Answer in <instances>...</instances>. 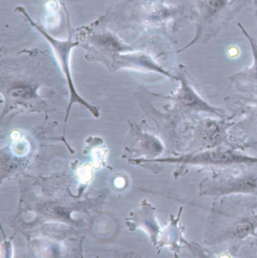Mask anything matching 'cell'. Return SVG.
Instances as JSON below:
<instances>
[{"mask_svg": "<svg viewBox=\"0 0 257 258\" xmlns=\"http://www.w3.org/2000/svg\"><path fill=\"white\" fill-rule=\"evenodd\" d=\"M30 22L32 23L33 26L37 29L40 33L46 38L47 40L51 43L52 46L53 47L54 51L56 53L57 57L58 58L60 61V64H61V67H62L63 71L65 73L66 77H67V81H68L69 88H70V93H71V100H70V105H69L68 112H67V115H68L69 111L70 110V107L73 105V103L78 102L80 104H82L84 106L86 107L94 117H97L99 116L98 110L95 108V107L92 106V105H89L86 101L81 98L77 93H76V90L74 88V85H73V81L71 79V75H70V67H69V57H70V51H71L72 48L75 46V44L72 43L70 40L69 41H58L54 38L51 37L49 35L47 34L45 31L40 28L39 26L35 24L31 19H30Z\"/></svg>", "mask_w": 257, "mask_h": 258, "instance_id": "2", "label": "cell"}, {"mask_svg": "<svg viewBox=\"0 0 257 258\" xmlns=\"http://www.w3.org/2000/svg\"><path fill=\"white\" fill-rule=\"evenodd\" d=\"M225 2H226V0H210L209 6L211 9L217 10V9L223 7V5L225 4Z\"/></svg>", "mask_w": 257, "mask_h": 258, "instance_id": "8", "label": "cell"}, {"mask_svg": "<svg viewBox=\"0 0 257 258\" xmlns=\"http://www.w3.org/2000/svg\"><path fill=\"white\" fill-rule=\"evenodd\" d=\"M257 227V218H251L238 223L232 230V235L237 238H244L249 236Z\"/></svg>", "mask_w": 257, "mask_h": 258, "instance_id": "6", "label": "cell"}, {"mask_svg": "<svg viewBox=\"0 0 257 258\" xmlns=\"http://www.w3.org/2000/svg\"><path fill=\"white\" fill-rule=\"evenodd\" d=\"M181 82L179 99L185 107L194 111H205L215 114H220L221 113L220 110L211 106L198 96L195 90L186 82V79H182Z\"/></svg>", "mask_w": 257, "mask_h": 258, "instance_id": "5", "label": "cell"}, {"mask_svg": "<svg viewBox=\"0 0 257 258\" xmlns=\"http://www.w3.org/2000/svg\"><path fill=\"white\" fill-rule=\"evenodd\" d=\"M201 187V193L205 195L252 193L257 190V175L252 174L229 180L205 181Z\"/></svg>", "mask_w": 257, "mask_h": 258, "instance_id": "3", "label": "cell"}, {"mask_svg": "<svg viewBox=\"0 0 257 258\" xmlns=\"http://www.w3.org/2000/svg\"><path fill=\"white\" fill-rule=\"evenodd\" d=\"M244 33H245L247 39H249V42H250V46H251L252 53H253V65H252L251 68L249 70L247 74L250 75V79H253V80L257 83V45L256 42H255V41L253 40V39L248 36V34H247L245 31H244Z\"/></svg>", "mask_w": 257, "mask_h": 258, "instance_id": "7", "label": "cell"}, {"mask_svg": "<svg viewBox=\"0 0 257 258\" xmlns=\"http://www.w3.org/2000/svg\"><path fill=\"white\" fill-rule=\"evenodd\" d=\"M126 221L127 227L131 231L138 227L146 230L155 246H157L160 228L156 221V209L150 204L143 201L141 207L131 212L130 216L126 218Z\"/></svg>", "mask_w": 257, "mask_h": 258, "instance_id": "4", "label": "cell"}, {"mask_svg": "<svg viewBox=\"0 0 257 258\" xmlns=\"http://www.w3.org/2000/svg\"><path fill=\"white\" fill-rule=\"evenodd\" d=\"M142 162L155 163H176L190 166H232V165L257 164V157L243 155L232 151H204L196 153L188 154L177 157L155 159L142 160Z\"/></svg>", "mask_w": 257, "mask_h": 258, "instance_id": "1", "label": "cell"}]
</instances>
